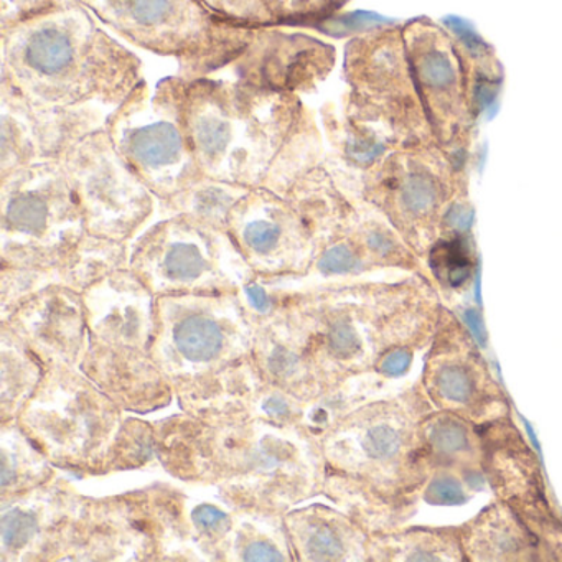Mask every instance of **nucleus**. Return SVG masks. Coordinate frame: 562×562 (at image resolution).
<instances>
[{
	"label": "nucleus",
	"mask_w": 562,
	"mask_h": 562,
	"mask_svg": "<svg viewBox=\"0 0 562 562\" xmlns=\"http://www.w3.org/2000/svg\"><path fill=\"white\" fill-rule=\"evenodd\" d=\"M176 345L183 357L209 361L222 350V328L205 311H190L176 325Z\"/></svg>",
	"instance_id": "nucleus-23"
},
{
	"label": "nucleus",
	"mask_w": 562,
	"mask_h": 562,
	"mask_svg": "<svg viewBox=\"0 0 562 562\" xmlns=\"http://www.w3.org/2000/svg\"><path fill=\"white\" fill-rule=\"evenodd\" d=\"M335 64L337 50L321 38L261 27L229 68L239 83L301 97L314 93Z\"/></svg>",
	"instance_id": "nucleus-14"
},
{
	"label": "nucleus",
	"mask_w": 562,
	"mask_h": 562,
	"mask_svg": "<svg viewBox=\"0 0 562 562\" xmlns=\"http://www.w3.org/2000/svg\"><path fill=\"white\" fill-rule=\"evenodd\" d=\"M419 439L430 476H457L473 495L486 485L480 426L449 411L432 409L420 423Z\"/></svg>",
	"instance_id": "nucleus-17"
},
{
	"label": "nucleus",
	"mask_w": 562,
	"mask_h": 562,
	"mask_svg": "<svg viewBox=\"0 0 562 562\" xmlns=\"http://www.w3.org/2000/svg\"><path fill=\"white\" fill-rule=\"evenodd\" d=\"M187 123L205 177L246 189L285 195L324 154L321 127L299 94L199 78L189 81Z\"/></svg>",
	"instance_id": "nucleus-1"
},
{
	"label": "nucleus",
	"mask_w": 562,
	"mask_h": 562,
	"mask_svg": "<svg viewBox=\"0 0 562 562\" xmlns=\"http://www.w3.org/2000/svg\"><path fill=\"white\" fill-rule=\"evenodd\" d=\"M351 236L370 268H403L424 276L419 256L404 241L393 225L378 220H355Z\"/></svg>",
	"instance_id": "nucleus-21"
},
{
	"label": "nucleus",
	"mask_w": 562,
	"mask_h": 562,
	"mask_svg": "<svg viewBox=\"0 0 562 562\" xmlns=\"http://www.w3.org/2000/svg\"><path fill=\"white\" fill-rule=\"evenodd\" d=\"M220 18L248 27H274L276 21L266 8L265 0H200Z\"/></svg>",
	"instance_id": "nucleus-26"
},
{
	"label": "nucleus",
	"mask_w": 562,
	"mask_h": 562,
	"mask_svg": "<svg viewBox=\"0 0 562 562\" xmlns=\"http://www.w3.org/2000/svg\"><path fill=\"white\" fill-rule=\"evenodd\" d=\"M403 37L417 97L430 113L434 127L450 136L467 108L470 81L456 41L447 29L426 18L407 22Z\"/></svg>",
	"instance_id": "nucleus-16"
},
{
	"label": "nucleus",
	"mask_w": 562,
	"mask_h": 562,
	"mask_svg": "<svg viewBox=\"0 0 562 562\" xmlns=\"http://www.w3.org/2000/svg\"><path fill=\"white\" fill-rule=\"evenodd\" d=\"M249 301H251L252 307L259 312H268L271 307V301H269L268 294L262 289L251 288L248 291Z\"/></svg>",
	"instance_id": "nucleus-33"
},
{
	"label": "nucleus",
	"mask_w": 562,
	"mask_h": 562,
	"mask_svg": "<svg viewBox=\"0 0 562 562\" xmlns=\"http://www.w3.org/2000/svg\"><path fill=\"white\" fill-rule=\"evenodd\" d=\"M363 196L419 258L442 236L447 212L459 200L442 166L406 153L387 154L363 173Z\"/></svg>",
	"instance_id": "nucleus-10"
},
{
	"label": "nucleus",
	"mask_w": 562,
	"mask_h": 562,
	"mask_svg": "<svg viewBox=\"0 0 562 562\" xmlns=\"http://www.w3.org/2000/svg\"><path fill=\"white\" fill-rule=\"evenodd\" d=\"M228 235L258 274H302L315 261L307 225L291 200L274 190H249L232 210Z\"/></svg>",
	"instance_id": "nucleus-13"
},
{
	"label": "nucleus",
	"mask_w": 562,
	"mask_h": 562,
	"mask_svg": "<svg viewBox=\"0 0 562 562\" xmlns=\"http://www.w3.org/2000/svg\"><path fill=\"white\" fill-rule=\"evenodd\" d=\"M467 562L548 561L535 532L506 503L495 502L460 525Z\"/></svg>",
	"instance_id": "nucleus-18"
},
{
	"label": "nucleus",
	"mask_w": 562,
	"mask_h": 562,
	"mask_svg": "<svg viewBox=\"0 0 562 562\" xmlns=\"http://www.w3.org/2000/svg\"><path fill=\"white\" fill-rule=\"evenodd\" d=\"M83 4V0H0V32Z\"/></svg>",
	"instance_id": "nucleus-25"
},
{
	"label": "nucleus",
	"mask_w": 562,
	"mask_h": 562,
	"mask_svg": "<svg viewBox=\"0 0 562 562\" xmlns=\"http://www.w3.org/2000/svg\"><path fill=\"white\" fill-rule=\"evenodd\" d=\"M472 496V490L462 480L446 473H436L427 482L423 499L429 505L456 506L465 505Z\"/></svg>",
	"instance_id": "nucleus-28"
},
{
	"label": "nucleus",
	"mask_w": 562,
	"mask_h": 562,
	"mask_svg": "<svg viewBox=\"0 0 562 562\" xmlns=\"http://www.w3.org/2000/svg\"><path fill=\"white\" fill-rule=\"evenodd\" d=\"M427 262L434 281L440 289L462 292L475 271V256L467 233H447L440 236L427 252Z\"/></svg>",
	"instance_id": "nucleus-22"
},
{
	"label": "nucleus",
	"mask_w": 562,
	"mask_h": 562,
	"mask_svg": "<svg viewBox=\"0 0 562 562\" xmlns=\"http://www.w3.org/2000/svg\"><path fill=\"white\" fill-rule=\"evenodd\" d=\"M121 38L176 58L177 75L193 81L228 68L243 54L256 27L220 18L200 0H83Z\"/></svg>",
	"instance_id": "nucleus-4"
},
{
	"label": "nucleus",
	"mask_w": 562,
	"mask_h": 562,
	"mask_svg": "<svg viewBox=\"0 0 562 562\" xmlns=\"http://www.w3.org/2000/svg\"><path fill=\"white\" fill-rule=\"evenodd\" d=\"M37 531V519L24 512H11L2 518V541L5 548H22Z\"/></svg>",
	"instance_id": "nucleus-29"
},
{
	"label": "nucleus",
	"mask_w": 562,
	"mask_h": 562,
	"mask_svg": "<svg viewBox=\"0 0 562 562\" xmlns=\"http://www.w3.org/2000/svg\"><path fill=\"white\" fill-rule=\"evenodd\" d=\"M486 485L541 542L548 561H562V513L549 499L541 462L513 417L480 426Z\"/></svg>",
	"instance_id": "nucleus-11"
},
{
	"label": "nucleus",
	"mask_w": 562,
	"mask_h": 562,
	"mask_svg": "<svg viewBox=\"0 0 562 562\" xmlns=\"http://www.w3.org/2000/svg\"><path fill=\"white\" fill-rule=\"evenodd\" d=\"M314 266L324 276H355L371 269L351 233L340 241L322 249L315 256Z\"/></svg>",
	"instance_id": "nucleus-24"
},
{
	"label": "nucleus",
	"mask_w": 562,
	"mask_h": 562,
	"mask_svg": "<svg viewBox=\"0 0 562 562\" xmlns=\"http://www.w3.org/2000/svg\"><path fill=\"white\" fill-rule=\"evenodd\" d=\"M436 409L420 381L361 409L348 424V470L361 486L364 516L376 532L400 528L423 502L430 479L419 427Z\"/></svg>",
	"instance_id": "nucleus-3"
},
{
	"label": "nucleus",
	"mask_w": 562,
	"mask_h": 562,
	"mask_svg": "<svg viewBox=\"0 0 562 562\" xmlns=\"http://www.w3.org/2000/svg\"><path fill=\"white\" fill-rule=\"evenodd\" d=\"M239 252L228 233L180 213L147 232L134 248L131 271L153 291L229 294L248 265H232Z\"/></svg>",
	"instance_id": "nucleus-6"
},
{
	"label": "nucleus",
	"mask_w": 562,
	"mask_h": 562,
	"mask_svg": "<svg viewBox=\"0 0 562 562\" xmlns=\"http://www.w3.org/2000/svg\"><path fill=\"white\" fill-rule=\"evenodd\" d=\"M374 561L467 562L460 526H413L374 532L367 542Z\"/></svg>",
	"instance_id": "nucleus-19"
},
{
	"label": "nucleus",
	"mask_w": 562,
	"mask_h": 562,
	"mask_svg": "<svg viewBox=\"0 0 562 562\" xmlns=\"http://www.w3.org/2000/svg\"><path fill=\"white\" fill-rule=\"evenodd\" d=\"M93 104L47 108L32 103L0 78V179L37 164L61 159L83 137L104 126Z\"/></svg>",
	"instance_id": "nucleus-12"
},
{
	"label": "nucleus",
	"mask_w": 562,
	"mask_h": 562,
	"mask_svg": "<svg viewBox=\"0 0 562 562\" xmlns=\"http://www.w3.org/2000/svg\"><path fill=\"white\" fill-rule=\"evenodd\" d=\"M276 24L314 21L335 14L330 0H265Z\"/></svg>",
	"instance_id": "nucleus-27"
},
{
	"label": "nucleus",
	"mask_w": 562,
	"mask_h": 562,
	"mask_svg": "<svg viewBox=\"0 0 562 562\" xmlns=\"http://www.w3.org/2000/svg\"><path fill=\"white\" fill-rule=\"evenodd\" d=\"M193 519H195V525L199 526V528L205 529V531H212V529L218 528L220 525L225 522L226 515L220 512L218 508H215V506L202 505L195 509Z\"/></svg>",
	"instance_id": "nucleus-30"
},
{
	"label": "nucleus",
	"mask_w": 562,
	"mask_h": 562,
	"mask_svg": "<svg viewBox=\"0 0 562 562\" xmlns=\"http://www.w3.org/2000/svg\"><path fill=\"white\" fill-rule=\"evenodd\" d=\"M347 97L403 130L413 83L403 27L376 25L345 45Z\"/></svg>",
	"instance_id": "nucleus-15"
},
{
	"label": "nucleus",
	"mask_w": 562,
	"mask_h": 562,
	"mask_svg": "<svg viewBox=\"0 0 562 562\" xmlns=\"http://www.w3.org/2000/svg\"><path fill=\"white\" fill-rule=\"evenodd\" d=\"M330 2H331V8H334V11L338 12V11H341V9H344L345 5H347L348 2H350V0H330Z\"/></svg>",
	"instance_id": "nucleus-35"
},
{
	"label": "nucleus",
	"mask_w": 562,
	"mask_h": 562,
	"mask_svg": "<svg viewBox=\"0 0 562 562\" xmlns=\"http://www.w3.org/2000/svg\"><path fill=\"white\" fill-rule=\"evenodd\" d=\"M187 93L189 81L179 75L154 91L143 78L104 120L114 149L162 202L205 177L190 139Z\"/></svg>",
	"instance_id": "nucleus-5"
},
{
	"label": "nucleus",
	"mask_w": 562,
	"mask_h": 562,
	"mask_svg": "<svg viewBox=\"0 0 562 562\" xmlns=\"http://www.w3.org/2000/svg\"><path fill=\"white\" fill-rule=\"evenodd\" d=\"M245 559H248V561H282V555L269 542L258 541L248 546L245 551Z\"/></svg>",
	"instance_id": "nucleus-31"
},
{
	"label": "nucleus",
	"mask_w": 562,
	"mask_h": 562,
	"mask_svg": "<svg viewBox=\"0 0 562 562\" xmlns=\"http://www.w3.org/2000/svg\"><path fill=\"white\" fill-rule=\"evenodd\" d=\"M269 364H271L276 373L285 374L294 370L295 364H297V358L291 351L285 350V348H276L274 353L269 358Z\"/></svg>",
	"instance_id": "nucleus-32"
},
{
	"label": "nucleus",
	"mask_w": 562,
	"mask_h": 562,
	"mask_svg": "<svg viewBox=\"0 0 562 562\" xmlns=\"http://www.w3.org/2000/svg\"><path fill=\"white\" fill-rule=\"evenodd\" d=\"M58 162L94 238L126 241L153 213L154 193L124 162L104 127L83 137Z\"/></svg>",
	"instance_id": "nucleus-7"
},
{
	"label": "nucleus",
	"mask_w": 562,
	"mask_h": 562,
	"mask_svg": "<svg viewBox=\"0 0 562 562\" xmlns=\"http://www.w3.org/2000/svg\"><path fill=\"white\" fill-rule=\"evenodd\" d=\"M251 189L203 177L179 195L167 200L176 212L228 233V220L236 203Z\"/></svg>",
	"instance_id": "nucleus-20"
},
{
	"label": "nucleus",
	"mask_w": 562,
	"mask_h": 562,
	"mask_svg": "<svg viewBox=\"0 0 562 562\" xmlns=\"http://www.w3.org/2000/svg\"><path fill=\"white\" fill-rule=\"evenodd\" d=\"M0 180L4 256L67 248L90 236L58 160L18 170Z\"/></svg>",
	"instance_id": "nucleus-8"
},
{
	"label": "nucleus",
	"mask_w": 562,
	"mask_h": 562,
	"mask_svg": "<svg viewBox=\"0 0 562 562\" xmlns=\"http://www.w3.org/2000/svg\"><path fill=\"white\" fill-rule=\"evenodd\" d=\"M419 381L436 409L449 411L475 426L512 416V403L475 338L443 305L436 334L424 353Z\"/></svg>",
	"instance_id": "nucleus-9"
},
{
	"label": "nucleus",
	"mask_w": 562,
	"mask_h": 562,
	"mask_svg": "<svg viewBox=\"0 0 562 562\" xmlns=\"http://www.w3.org/2000/svg\"><path fill=\"white\" fill-rule=\"evenodd\" d=\"M265 407L269 414H272V416L276 417L289 414L288 403H285L284 400H281V397H271V400L266 401Z\"/></svg>",
	"instance_id": "nucleus-34"
},
{
	"label": "nucleus",
	"mask_w": 562,
	"mask_h": 562,
	"mask_svg": "<svg viewBox=\"0 0 562 562\" xmlns=\"http://www.w3.org/2000/svg\"><path fill=\"white\" fill-rule=\"evenodd\" d=\"M93 15L83 4L0 32V78L38 106H120L143 80V61Z\"/></svg>",
	"instance_id": "nucleus-2"
}]
</instances>
